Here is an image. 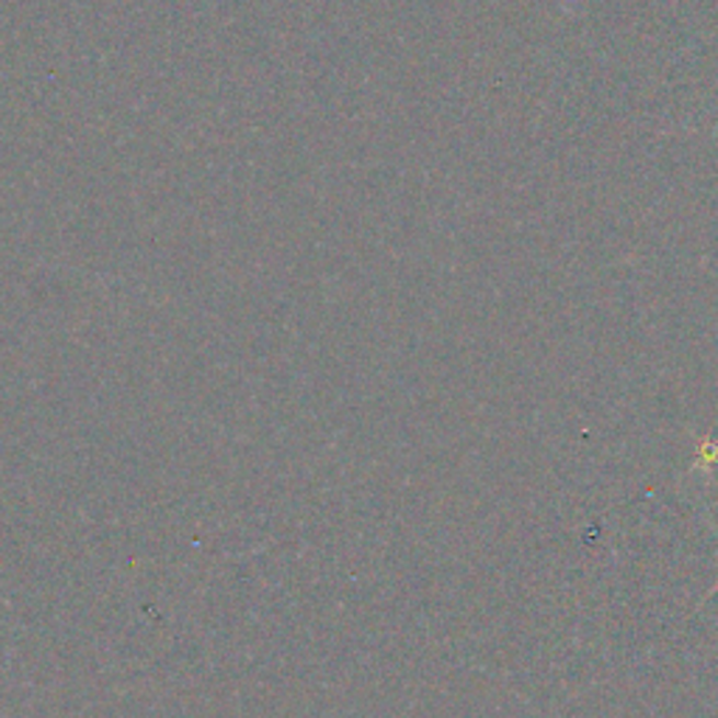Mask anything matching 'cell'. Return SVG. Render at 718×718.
Returning <instances> with one entry per match:
<instances>
[{
	"instance_id": "cell-1",
	"label": "cell",
	"mask_w": 718,
	"mask_h": 718,
	"mask_svg": "<svg viewBox=\"0 0 718 718\" xmlns=\"http://www.w3.org/2000/svg\"><path fill=\"white\" fill-rule=\"evenodd\" d=\"M716 586H718V584H716Z\"/></svg>"
}]
</instances>
